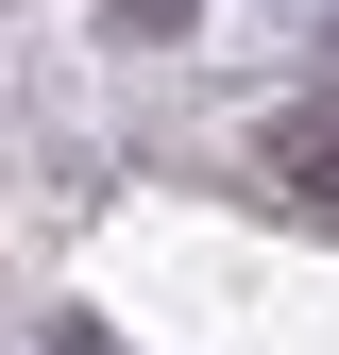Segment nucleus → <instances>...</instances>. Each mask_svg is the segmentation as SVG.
Returning a JSON list of instances; mask_svg holds the SVG:
<instances>
[{
  "instance_id": "1",
  "label": "nucleus",
  "mask_w": 339,
  "mask_h": 355,
  "mask_svg": "<svg viewBox=\"0 0 339 355\" xmlns=\"http://www.w3.org/2000/svg\"><path fill=\"white\" fill-rule=\"evenodd\" d=\"M272 187L306 203V220H339V102H288L272 119Z\"/></svg>"
}]
</instances>
